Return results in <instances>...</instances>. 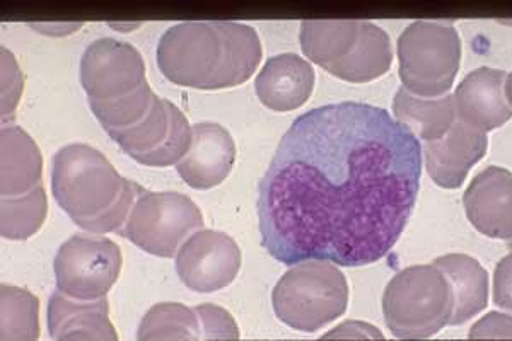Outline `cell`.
I'll return each mask as SVG.
<instances>
[{
	"label": "cell",
	"instance_id": "44dd1931",
	"mask_svg": "<svg viewBox=\"0 0 512 341\" xmlns=\"http://www.w3.org/2000/svg\"><path fill=\"white\" fill-rule=\"evenodd\" d=\"M139 341H204L202 321L197 307L178 302H161L152 306L140 321Z\"/></svg>",
	"mask_w": 512,
	"mask_h": 341
},
{
	"label": "cell",
	"instance_id": "2e32d148",
	"mask_svg": "<svg viewBox=\"0 0 512 341\" xmlns=\"http://www.w3.org/2000/svg\"><path fill=\"white\" fill-rule=\"evenodd\" d=\"M315 81V69L308 60L296 53H280L268 58L256 76V96L268 110L287 113L311 98Z\"/></svg>",
	"mask_w": 512,
	"mask_h": 341
},
{
	"label": "cell",
	"instance_id": "4fadbf2b",
	"mask_svg": "<svg viewBox=\"0 0 512 341\" xmlns=\"http://www.w3.org/2000/svg\"><path fill=\"white\" fill-rule=\"evenodd\" d=\"M504 70L480 67L461 81L454 93L456 120L487 133L509 122L512 108L507 103Z\"/></svg>",
	"mask_w": 512,
	"mask_h": 341
},
{
	"label": "cell",
	"instance_id": "52a82bcc",
	"mask_svg": "<svg viewBox=\"0 0 512 341\" xmlns=\"http://www.w3.org/2000/svg\"><path fill=\"white\" fill-rule=\"evenodd\" d=\"M400 79L419 98H443L461 64V40L448 21H415L398 38Z\"/></svg>",
	"mask_w": 512,
	"mask_h": 341
},
{
	"label": "cell",
	"instance_id": "83f0119b",
	"mask_svg": "<svg viewBox=\"0 0 512 341\" xmlns=\"http://www.w3.org/2000/svg\"><path fill=\"white\" fill-rule=\"evenodd\" d=\"M468 336L473 340H512V316L489 313L475 323Z\"/></svg>",
	"mask_w": 512,
	"mask_h": 341
},
{
	"label": "cell",
	"instance_id": "ac0fdd59",
	"mask_svg": "<svg viewBox=\"0 0 512 341\" xmlns=\"http://www.w3.org/2000/svg\"><path fill=\"white\" fill-rule=\"evenodd\" d=\"M40 147L18 125L2 127L0 135V193L2 198L21 197L43 185Z\"/></svg>",
	"mask_w": 512,
	"mask_h": 341
},
{
	"label": "cell",
	"instance_id": "8992f818",
	"mask_svg": "<svg viewBox=\"0 0 512 341\" xmlns=\"http://www.w3.org/2000/svg\"><path fill=\"white\" fill-rule=\"evenodd\" d=\"M272 306L275 316L292 330L315 333L345 313L349 284L330 261H303L277 282Z\"/></svg>",
	"mask_w": 512,
	"mask_h": 341
},
{
	"label": "cell",
	"instance_id": "d6986e66",
	"mask_svg": "<svg viewBox=\"0 0 512 341\" xmlns=\"http://www.w3.org/2000/svg\"><path fill=\"white\" fill-rule=\"evenodd\" d=\"M434 265L448 278L453 292V316L449 324H463L482 313L489 301V275L475 258L446 255Z\"/></svg>",
	"mask_w": 512,
	"mask_h": 341
},
{
	"label": "cell",
	"instance_id": "6da1fadb",
	"mask_svg": "<svg viewBox=\"0 0 512 341\" xmlns=\"http://www.w3.org/2000/svg\"><path fill=\"white\" fill-rule=\"evenodd\" d=\"M420 140L378 106L335 103L299 116L258 188L263 248L284 265L376 263L419 195Z\"/></svg>",
	"mask_w": 512,
	"mask_h": 341
},
{
	"label": "cell",
	"instance_id": "f1b7e54d",
	"mask_svg": "<svg viewBox=\"0 0 512 341\" xmlns=\"http://www.w3.org/2000/svg\"><path fill=\"white\" fill-rule=\"evenodd\" d=\"M494 301L497 306L512 313V253L495 266Z\"/></svg>",
	"mask_w": 512,
	"mask_h": 341
},
{
	"label": "cell",
	"instance_id": "7402d4cb",
	"mask_svg": "<svg viewBox=\"0 0 512 341\" xmlns=\"http://www.w3.org/2000/svg\"><path fill=\"white\" fill-rule=\"evenodd\" d=\"M40 302L30 290L0 287V341L40 340Z\"/></svg>",
	"mask_w": 512,
	"mask_h": 341
},
{
	"label": "cell",
	"instance_id": "ba28073f",
	"mask_svg": "<svg viewBox=\"0 0 512 341\" xmlns=\"http://www.w3.org/2000/svg\"><path fill=\"white\" fill-rule=\"evenodd\" d=\"M204 229L197 203L176 191L142 190L120 236L159 258H173L188 237Z\"/></svg>",
	"mask_w": 512,
	"mask_h": 341
},
{
	"label": "cell",
	"instance_id": "e0dca14e",
	"mask_svg": "<svg viewBox=\"0 0 512 341\" xmlns=\"http://www.w3.org/2000/svg\"><path fill=\"white\" fill-rule=\"evenodd\" d=\"M47 324L53 341H118L106 297L77 301L55 290L48 301Z\"/></svg>",
	"mask_w": 512,
	"mask_h": 341
},
{
	"label": "cell",
	"instance_id": "30bf717a",
	"mask_svg": "<svg viewBox=\"0 0 512 341\" xmlns=\"http://www.w3.org/2000/svg\"><path fill=\"white\" fill-rule=\"evenodd\" d=\"M146 64L139 50L113 38H101L81 58V84L89 103H108L146 84Z\"/></svg>",
	"mask_w": 512,
	"mask_h": 341
},
{
	"label": "cell",
	"instance_id": "603a6c76",
	"mask_svg": "<svg viewBox=\"0 0 512 341\" xmlns=\"http://www.w3.org/2000/svg\"><path fill=\"white\" fill-rule=\"evenodd\" d=\"M176 108L178 106L173 105L168 99L158 98L151 113L142 122L123 132L113 133L110 135L111 140L117 142L127 156L140 164L144 157L156 151L159 145L168 139L175 120Z\"/></svg>",
	"mask_w": 512,
	"mask_h": 341
},
{
	"label": "cell",
	"instance_id": "9c48e42d",
	"mask_svg": "<svg viewBox=\"0 0 512 341\" xmlns=\"http://www.w3.org/2000/svg\"><path fill=\"white\" fill-rule=\"evenodd\" d=\"M57 290L77 301L103 299L122 272V251L101 234L67 239L53 261Z\"/></svg>",
	"mask_w": 512,
	"mask_h": 341
},
{
	"label": "cell",
	"instance_id": "5bb4252c",
	"mask_svg": "<svg viewBox=\"0 0 512 341\" xmlns=\"http://www.w3.org/2000/svg\"><path fill=\"white\" fill-rule=\"evenodd\" d=\"M473 227L492 239H512V173L490 166L473 178L463 197Z\"/></svg>",
	"mask_w": 512,
	"mask_h": 341
},
{
	"label": "cell",
	"instance_id": "484cf974",
	"mask_svg": "<svg viewBox=\"0 0 512 341\" xmlns=\"http://www.w3.org/2000/svg\"><path fill=\"white\" fill-rule=\"evenodd\" d=\"M24 77L11 50L2 48V125H12L19 99L23 94Z\"/></svg>",
	"mask_w": 512,
	"mask_h": 341
},
{
	"label": "cell",
	"instance_id": "7a4b0ae2",
	"mask_svg": "<svg viewBox=\"0 0 512 341\" xmlns=\"http://www.w3.org/2000/svg\"><path fill=\"white\" fill-rule=\"evenodd\" d=\"M255 28L234 21H185L161 36L156 50L163 76L176 86L216 91L245 84L262 62Z\"/></svg>",
	"mask_w": 512,
	"mask_h": 341
},
{
	"label": "cell",
	"instance_id": "ffe728a7",
	"mask_svg": "<svg viewBox=\"0 0 512 341\" xmlns=\"http://www.w3.org/2000/svg\"><path fill=\"white\" fill-rule=\"evenodd\" d=\"M393 118L425 144L436 142L456 122L454 98L449 94L443 98H419L402 86L393 99Z\"/></svg>",
	"mask_w": 512,
	"mask_h": 341
},
{
	"label": "cell",
	"instance_id": "3957f363",
	"mask_svg": "<svg viewBox=\"0 0 512 341\" xmlns=\"http://www.w3.org/2000/svg\"><path fill=\"white\" fill-rule=\"evenodd\" d=\"M142 190L91 145H64L53 156V198L89 234L122 231Z\"/></svg>",
	"mask_w": 512,
	"mask_h": 341
},
{
	"label": "cell",
	"instance_id": "7c38bea8",
	"mask_svg": "<svg viewBox=\"0 0 512 341\" xmlns=\"http://www.w3.org/2000/svg\"><path fill=\"white\" fill-rule=\"evenodd\" d=\"M234 161L236 144L229 130L219 123H195L192 147L176 164V171L195 190H210L226 180Z\"/></svg>",
	"mask_w": 512,
	"mask_h": 341
},
{
	"label": "cell",
	"instance_id": "277c9868",
	"mask_svg": "<svg viewBox=\"0 0 512 341\" xmlns=\"http://www.w3.org/2000/svg\"><path fill=\"white\" fill-rule=\"evenodd\" d=\"M299 43L311 62L354 84L384 76L393 62L390 36L369 21L308 19L301 23Z\"/></svg>",
	"mask_w": 512,
	"mask_h": 341
},
{
	"label": "cell",
	"instance_id": "cb8c5ba5",
	"mask_svg": "<svg viewBox=\"0 0 512 341\" xmlns=\"http://www.w3.org/2000/svg\"><path fill=\"white\" fill-rule=\"evenodd\" d=\"M48 200L45 186H36L21 197L2 198L0 234L9 241H24L35 236L47 219Z\"/></svg>",
	"mask_w": 512,
	"mask_h": 341
},
{
	"label": "cell",
	"instance_id": "4dcf8cb0",
	"mask_svg": "<svg viewBox=\"0 0 512 341\" xmlns=\"http://www.w3.org/2000/svg\"><path fill=\"white\" fill-rule=\"evenodd\" d=\"M504 93H506L507 103L512 108V74L506 77V84H504Z\"/></svg>",
	"mask_w": 512,
	"mask_h": 341
},
{
	"label": "cell",
	"instance_id": "8fae6325",
	"mask_svg": "<svg viewBox=\"0 0 512 341\" xmlns=\"http://www.w3.org/2000/svg\"><path fill=\"white\" fill-rule=\"evenodd\" d=\"M241 249L226 232L200 229L188 237L176 255V272L185 287L210 294L226 289L238 277Z\"/></svg>",
	"mask_w": 512,
	"mask_h": 341
},
{
	"label": "cell",
	"instance_id": "5b68a950",
	"mask_svg": "<svg viewBox=\"0 0 512 341\" xmlns=\"http://www.w3.org/2000/svg\"><path fill=\"white\" fill-rule=\"evenodd\" d=\"M384 323L400 340H425L453 316L448 278L434 263L405 268L391 278L383 295Z\"/></svg>",
	"mask_w": 512,
	"mask_h": 341
},
{
	"label": "cell",
	"instance_id": "f546056e",
	"mask_svg": "<svg viewBox=\"0 0 512 341\" xmlns=\"http://www.w3.org/2000/svg\"><path fill=\"white\" fill-rule=\"evenodd\" d=\"M325 340L330 338H337V340H383V333L374 328L371 324L361 323V321H345V323L338 324L337 328L328 331Z\"/></svg>",
	"mask_w": 512,
	"mask_h": 341
},
{
	"label": "cell",
	"instance_id": "4316f807",
	"mask_svg": "<svg viewBox=\"0 0 512 341\" xmlns=\"http://www.w3.org/2000/svg\"><path fill=\"white\" fill-rule=\"evenodd\" d=\"M197 311L200 314V321H202L204 341L238 340V324L226 309L214 306V304H202V306H197Z\"/></svg>",
	"mask_w": 512,
	"mask_h": 341
},
{
	"label": "cell",
	"instance_id": "9a60e30c",
	"mask_svg": "<svg viewBox=\"0 0 512 341\" xmlns=\"http://www.w3.org/2000/svg\"><path fill=\"white\" fill-rule=\"evenodd\" d=\"M487 135L460 120L453 123L443 139L422 147L427 171L441 188H460L470 169L487 154Z\"/></svg>",
	"mask_w": 512,
	"mask_h": 341
},
{
	"label": "cell",
	"instance_id": "d4e9b609",
	"mask_svg": "<svg viewBox=\"0 0 512 341\" xmlns=\"http://www.w3.org/2000/svg\"><path fill=\"white\" fill-rule=\"evenodd\" d=\"M158 94H154L149 82L140 86L135 93L123 98L108 101V103H89L93 115L98 118L101 127L108 135L123 132L142 122L158 101Z\"/></svg>",
	"mask_w": 512,
	"mask_h": 341
}]
</instances>
